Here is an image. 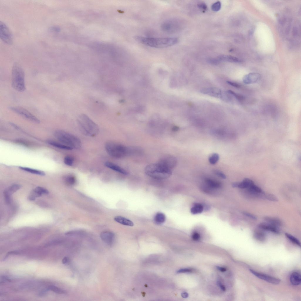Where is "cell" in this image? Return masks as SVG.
<instances>
[{
  "label": "cell",
  "instance_id": "9a60e30c",
  "mask_svg": "<svg viewBox=\"0 0 301 301\" xmlns=\"http://www.w3.org/2000/svg\"><path fill=\"white\" fill-rule=\"evenodd\" d=\"M258 227L261 229L276 234H279L280 233L277 227L267 222L261 223L258 225Z\"/></svg>",
  "mask_w": 301,
  "mask_h": 301
},
{
  "label": "cell",
  "instance_id": "8992f818",
  "mask_svg": "<svg viewBox=\"0 0 301 301\" xmlns=\"http://www.w3.org/2000/svg\"><path fill=\"white\" fill-rule=\"evenodd\" d=\"M107 153L111 157L116 158H124L131 153V149L121 144L110 141L105 145Z\"/></svg>",
  "mask_w": 301,
  "mask_h": 301
},
{
  "label": "cell",
  "instance_id": "1f68e13d",
  "mask_svg": "<svg viewBox=\"0 0 301 301\" xmlns=\"http://www.w3.org/2000/svg\"><path fill=\"white\" fill-rule=\"evenodd\" d=\"M219 155L217 153H214L209 157V161L210 163L212 165H214L217 163L219 160Z\"/></svg>",
  "mask_w": 301,
  "mask_h": 301
},
{
  "label": "cell",
  "instance_id": "44dd1931",
  "mask_svg": "<svg viewBox=\"0 0 301 301\" xmlns=\"http://www.w3.org/2000/svg\"><path fill=\"white\" fill-rule=\"evenodd\" d=\"M33 195L35 198L41 196L43 195H47L48 191L46 189L41 187H38L32 192Z\"/></svg>",
  "mask_w": 301,
  "mask_h": 301
},
{
  "label": "cell",
  "instance_id": "d4e9b609",
  "mask_svg": "<svg viewBox=\"0 0 301 301\" xmlns=\"http://www.w3.org/2000/svg\"><path fill=\"white\" fill-rule=\"evenodd\" d=\"M264 219L267 222L277 227L280 226L282 225L281 221L276 218L266 217H264Z\"/></svg>",
  "mask_w": 301,
  "mask_h": 301
},
{
  "label": "cell",
  "instance_id": "5bb4252c",
  "mask_svg": "<svg viewBox=\"0 0 301 301\" xmlns=\"http://www.w3.org/2000/svg\"><path fill=\"white\" fill-rule=\"evenodd\" d=\"M100 236L104 242L109 245L112 244L115 238L114 234L109 231L102 232L100 234Z\"/></svg>",
  "mask_w": 301,
  "mask_h": 301
},
{
  "label": "cell",
  "instance_id": "b9f144b4",
  "mask_svg": "<svg viewBox=\"0 0 301 301\" xmlns=\"http://www.w3.org/2000/svg\"><path fill=\"white\" fill-rule=\"evenodd\" d=\"M243 214L245 216L253 219L256 220L257 219L255 216L251 214L246 212H243Z\"/></svg>",
  "mask_w": 301,
  "mask_h": 301
},
{
  "label": "cell",
  "instance_id": "7a4b0ae2",
  "mask_svg": "<svg viewBox=\"0 0 301 301\" xmlns=\"http://www.w3.org/2000/svg\"><path fill=\"white\" fill-rule=\"evenodd\" d=\"M77 121L80 130L85 135L94 137L99 133V130L98 126L86 114L80 115Z\"/></svg>",
  "mask_w": 301,
  "mask_h": 301
},
{
  "label": "cell",
  "instance_id": "7bdbcfd3",
  "mask_svg": "<svg viewBox=\"0 0 301 301\" xmlns=\"http://www.w3.org/2000/svg\"><path fill=\"white\" fill-rule=\"evenodd\" d=\"M192 237L194 240L197 241L200 239V236L199 234L195 232L193 234Z\"/></svg>",
  "mask_w": 301,
  "mask_h": 301
},
{
  "label": "cell",
  "instance_id": "603a6c76",
  "mask_svg": "<svg viewBox=\"0 0 301 301\" xmlns=\"http://www.w3.org/2000/svg\"><path fill=\"white\" fill-rule=\"evenodd\" d=\"M47 142V143L50 145L61 149L68 150H70L73 149L70 147L62 143H59L58 142L51 140H48Z\"/></svg>",
  "mask_w": 301,
  "mask_h": 301
},
{
  "label": "cell",
  "instance_id": "ee69618b",
  "mask_svg": "<svg viewBox=\"0 0 301 301\" xmlns=\"http://www.w3.org/2000/svg\"><path fill=\"white\" fill-rule=\"evenodd\" d=\"M227 82L229 84L235 87L239 88L240 87V85L239 84L230 81H227Z\"/></svg>",
  "mask_w": 301,
  "mask_h": 301
},
{
  "label": "cell",
  "instance_id": "f6af8a7d",
  "mask_svg": "<svg viewBox=\"0 0 301 301\" xmlns=\"http://www.w3.org/2000/svg\"><path fill=\"white\" fill-rule=\"evenodd\" d=\"M192 270L188 268H185L181 269L177 271V273H188L192 272Z\"/></svg>",
  "mask_w": 301,
  "mask_h": 301
},
{
  "label": "cell",
  "instance_id": "6da1fadb",
  "mask_svg": "<svg viewBox=\"0 0 301 301\" xmlns=\"http://www.w3.org/2000/svg\"><path fill=\"white\" fill-rule=\"evenodd\" d=\"M137 40L148 46L157 48L168 47L177 44L179 41L176 38H150L136 37Z\"/></svg>",
  "mask_w": 301,
  "mask_h": 301
},
{
  "label": "cell",
  "instance_id": "e575fe53",
  "mask_svg": "<svg viewBox=\"0 0 301 301\" xmlns=\"http://www.w3.org/2000/svg\"><path fill=\"white\" fill-rule=\"evenodd\" d=\"M221 4L220 1H218L213 4L212 6V9L213 11L215 12L219 11L221 8Z\"/></svg>",
  "mask_w": 301,
  "mask_h": 301
},
{
  "label": "cell",
  "instance_id": "52a82bcc",
  "mask_svg": "<svg viewBox=\"0 0 301 301\" xmlns=\"http://www.w3.org/2000/svg\"><path fill=\"white\" fill-rule=\"evenodd\" d=\"M201 92L204 94L221 99L224 101H228L230 99L228 95L226 93L218 88H211L204 89H202Z\"/></svg>",
  "mask_w": 301,
  "mask_h": 301
},
{
  "label": "cell",
  "instance_id": "2e32d148",
  "mask_svg": "<svg viewBox=\"0 0 301 301\" xmlns=\"http://www.w3.org/2000/svg\"><path fill=\"white\" fill-rule=\"evenodd\" d=\"M253 184L254 183L252 180L248 178H246L242 182L234 183L232 185L233 187H234L246 189Z\"/></svg>",
  "mask_w": 301,
  "mask_h": 301
},
{
  "label": "cell",
  "instance_id": "816d5d0a",
  "mask_svg": "<svg viewBox=\"0 0 301 301\" xmlns=\"http://www.w3.org/2000/svg\"><path fill=\"white\" fill-rule=\"evenodd\" d=\"M180 128L177 126H174L172 128V130L173 131L176 132L178 131L179 130Z\"/></svg>",
  "mask_w": 301,
  "mask_h": 301
},
{
  "label": "cell",
  "instance_id": "e0dca14e",
  "mask_svg": "<svg viewBox=\"0 0 301 301\" xmlns=\"http://www.w3.org/2000/svg\"><path fill=\"white\" fill-rule=\"evenodd\" d=\"M217 58L220 62H226L233 63H240L242 61L237 58L231 55H221L218 56Z\"/></svg>",
  "mask_w": 301,
  "mask_h": 301
},
{
  "label": "cell",
  "instance_id": "cb8c5ba5",
  "mask_svg": "<svg viewBox=\"0 0 301 301\" xmlns=\"http://www.w3.org/2000/svg\"><path fill=\"white\" fill-rule=\"evenodd\" d=\"M166 220L165 215L161 212L158 213L155 215L154 221L157 224H161L164 223Z\"/></svg>",
  "mask_w": 301,
  "mask_h": 301
},
{
  "label": "cell",
  "instance_id": "f1b7e54d",
  "mask_svg": "<svg viewBox=\"0 0 301 301\" xmlns=\"http://www.w3.org/2000/svg\"><path fill=\"white\" fill-rule=\"evenodd\" d=\"M286 237L291 242L297 245L300 247H301V243L299 240L296 238L291 234L286 233L285 234Z\"/></svg>",
  "mask_w": 301,
  "mask_h": 301
},
{
  "label": "cell",
  "instance_id": "d590c367",
  "mask_svg": "<svg viewBox=\"0 0 301 301\" xmlns=\"http://www.w3.org/2000/svg\"><path fill=\"white\" fill-rule=\"evenodd\" d=\"M264 199L274 202H277L278 201L277 198L275 196L271 194H265Z\"/></svg>",
  "mask_w": 301,
  "mask_h": 301
},
{
  "label": "cell",
  "instance_id": "4316f807",
  "mask_svg": "<svg viewBox=\"0 0 301 301\" xmlns=\"http://www.w3.org/2000/svg\"><path fill=\"white\" fill-rule=\"evenodd\" d=\"M19 168L23 170L32 174L41 176H45V173L38 170L24 167H20Z\"/></svg>",
  "mask_w": 301,
  "mask_h": 301
},
{
  "label": "cell",
  "instance_id": "f5cc1de1",
  "mask_svg": "<svg viewBox=\"0 0 301 301\" xmlns=\"http://www.w3.org/2000/svg\"><path fill=\"white\" fill-rule=\"evenodd\" d=\"M8 253L9 254H17L18 253H16V252H14V251H11V252H9Z\"/></svg>",
  "mask_w": 301,
  "mask_h": 301
},
{
  "label": "cell",
  "instance_id": "836d02e7",
  "mask_svg": "<svg viewBox=\"0 0 301 301\" xmlns=\"http://www.w3.org/2000/svg\"><path fill=\"white\" fill-rule=\"evenodd\" d=\"M74 162L73 158L70 156H66L64 159L65 164L68 166H72Z\"/></svg>",
  "mask_w": 301,
  "mask_h": 301
},
{
  "label": "cell",
  "instance_id": "d6986e66",
  "mask_svg": "<svg viewBox=\"0 0 301 301\" xmlns=\"http://www.w3.org/2000/svg\"><path fill=\"white\" fill-rule=\"evenodd\" d=\"M290 281L293 285H298L301 283V276L300 273L298 271L292 272L290 276Z\"/></svg>",
  "mask_w": 301,
  "mask_h": 301
},
{
  "label": "cell",
  "instance_id": "60d3db41",
  "mask_svg": "<svg viewBox=\"0 0 301 301\" xmlns=\"http://www.w3.org/2000/svg\"><path fill=\"white\" fill-rule=\"evenodd\" d=\"M208 61L209 63L215 65L217 64L220 62L217 58H209L208 59Z\"/></svg>",
  "mask_w": 301,
  "mask_h": 301
},
{
  "label": "cell",
  "instance_id": "484cf974",
  "mask_svg": "<svg viewBox=\"0 0 301 301\" xmlns=\"http://www.w3.org/2000/svg\"><path fill=\"white\" fill-rule=\"evenodd\" d=\"M205 182L208 186L211 188L217 189L221 186L220 183L211 179H207Z\"/></svg>",
  "mask_w": 301,
  "mask_h": 301
},
{
  "label": "cell",
  "instance_id": "7dc6e473",
  "mask_svg": "<svg viewBox=\"0 0 301 301\" xmlns=\"http://www.w3.org/2000/svg\"><path fill=\"white\" fill-rule=\"evenodd\" d=\"M219 286L220 287L221 289L223 291H225L226 289L225 286L219 281H218L217 282Z\"/></svg>",
  "mask_w": 301,
  "mask_h": 301
},
{
  "label": "cell",
  "instance_id": "83f0119b",
  "mask_svg": "<svg viewBox=\"0 0 301 301\" xmlns=\"http://www.w3.org/2000/svg\"><path fill=\"white\" fill-rule=\"evenodd\" d=\"M203 206L199 204H195L191 209V213L194 214L201 213L203 211Z\"/></svg>",
  "mask_w": 301,
  "mask_h": 301
},
{
  "label": "cell",
  "instance_id": "4fadbf2b",
  "mask_svg": "<svg viewBox=\"0 0 301 301\" xmlns=\"http://www.w3.org/2000/svg\"><path fill=\"white\" fill-rule=\"evenodd\" d=\"M261 75L257 73H251L245 75L243 78V82L246 84H253L260 79Z\"/></svg>",
  "mask_w": 301,
  "mask_h": 301
},
{
  "label": "cell",
  "instance_id": "d6a6232c",
  "mask_svg": "<svg viewBox=\"0 0 301 301\" xmlns=\"http://www.w3.org/2000/svg\"><path fill=\"white\" fill-rule=\"evenodd\" d=\"M21 187V186L19 185H14L10 187L8 190H6L8 193L11 195L19 190Z\"/></svg>",
  "mask_w": 301,
  "mask_h": 301
},
{
  "label": "cell",
  "instance_id": "ffe728a7",
  "mask_svg": "<svg viewBox=\"0 0 301 301\" xmlns=\"http://www.w3.org/2000/svg\"><path fill=\"white\" fill-rule=\"evenodd\" d=\"M114 219L116 222L124 225L129 226H133L134 225V224L132 221L123 217L116 216Z\"/></svg>",
  "mask_w": 301,
  "mask_h": 301
},
{
  "label": "cell",
  "instance_id": "f907efd6",
  "mask_svg": "<svg viewBox=\"0 0 301 301\" xmlns=\"http://www.w3.org/2000/svg\"><path fill=\"white\" fill-rule=\"evenodd\" d=\"M217 268L219 270L222 272H225L226 270V268H224L218 266Z\"/></svg>",
  "mask_w": 301,
  "mask_h": 301
},
{
  "label": "cell",
  "instance_id": "4dcf8cb0",
  "mask_svg": "<svg viewBox=\"0 0 301 301\" xmlns=\"http://www.w3.org/2000/svg\"><path fill=\"white\" fill-rule=\"evenodd\" d=\"M47 289L48 290H51L58 294H64L66 292L65 290L53 285L50 286Z\"/></svg>",
  "mask_w": 301,
  "mask_h": 301
},
{
  "label": "cell",
  "instance_id": "5b68a950",
  "mask_svg": "<svg viewBox=\"0 0 301 301\" xmlns=\"http://www.w3.org/2000/svg\"><path fill=\"white\" fill-rule=\"evenodd\" d=\"M55 135L57 139L62 143L69 146L73 149H79L82 146L80 140L76 136L69 133L61 130L56 131Z\"/></svg>",
  "mask_w": 301,
  "mask_h": 301
},
{
  "label": "cell",
  "instance_id": "7c38bea8",
  "mask_svg": "<svg viewBox=\"0 0 301 301\" xmlns=\"http://www.w3.org/2000/svg\"><path fill=\"white\" fill-rule=\"evenodd\" d=\"M250 271L255 276L260 279L264 280L270 283L277 285L279 284L280 280L279 279L267 275L266 274L256 272L254 270L250 269Z\"/></svg>",
  "mask_w": 301,
  "mask_h": 301
},
{
  "label": "cell",
  "instance_id": "8fae6325",
  "mask_svg": "<svg viewBox=\"0 0 301 301\" xmlns=\"http://www.w3.org/2000/svg\"><path fill=\"white\" fill-rule=\"evenodd\" d=\"M158 163L167 169L172 171L177 165V160L176 158L173 156L166 155L162 158Z\"/></svg>",
  "mask_w": 301,
  "mask_h": 301
},
{
  "label": "cell",
  "instance_id": "681fc988",
  "mask_svg": "<svg viewBox=\"0 0 301 301\" xmlns=\"http://www.w3.org/2000/svg\"><path fill=\"white\" fill-rule=\"evenodd\" d=\"M182 297L184 298H186L189 296L188 294L186 292H184L182 294Z\"/></svg>",
  "mask_w": 301,
  "mask_h": 301
},
{
  "label": "cell",
  "instance_id": "f35d334b",
  "mask_svg": "<svg viewBox=\"0 0 301 301\" xmlns=\"http://www.w3.org/2000/svg\"><path fill=\"white\" fill-rule=\"evenodd\" d=\"M10 195L7 191L5 190L4 192V195L6 202L8 203H9L11 202Z\"/></svg>",
  "mask_w": 301,
  "mask_h": 301
},
{
  "label": "cell",
  "instance_id": "3957f363",
  "mask_svg": "<svg viewBox=\"0 0 301 301\" xmlns=\"http://www.w3.org/2000/svg\"><path fill=\"white\" fill-rule=\"evenodd\" d=\"M25 73L20 65L14 64L12 72V85L14 89L19 92H23L26 89Z\"/></svg>",
  "mask_w": 301,
  "mask_h": 301
},
{
  "label": "cell",
  "instance_id": "ac0fdd59",
  "mask_svg": "<svg viewBox=\"0 0 301 301\" xmlns=\"http://www.w3.org/2000/svg\"><path fill=\"white\" fill-rule=\"evenodd\" d=\"M104 165L107 168L115 172L124 175L128 174L127 172L119 166L110 162H106Z\"/></svg>",
  "mask_w": 301,
  "mask_h": 301
},
{
  "label": "cell",
  "instance_id": "8d00e7d4",
  "mask_svg": "<svg viewBox=\"0 0 301 301\" xmlns=\"http://www.w3.org/2000/svg\"><path fill=\"white\" fill-rule=\"evenodd\" d=\"M227 92L230 94L234 96L237 100H243L244 98V97L243 96L237 94L231 90H229L227 91Z\"/></svg>",
  "mask_w": 301,
  "mask_h": 301
},
{
  "label": "cell",
  "instance_id": "7402d4cb",
  "mask_svg": "<svg viewBox=\"0 0 301 301\" xmlns=\"http://www.w3.org/2000/svg\"><path fill=\"white\" fill-rule=\"evenodd\" d=\"M253 237L256 240L261 242L265 241L266 239V234L260 230H256L253 234Z\"/></svg>",
  "mask_w": 301,
  "mask_h": 301
},
{
  "label": "cell",
  "instance_id": "74e56055",
  "mask_svg": "<svg viewBox=\"0 0 301 301\" xmlns=\"http://www.w3.org/2000/svg\"><path fill=\"white\" fill-rule=\"evenodd\" d=\"M214 173L217 176L222 179H225L226 178L225 175L222 172L219 170H215L214 171Z\"/></svg>",
  "mask_w": 301,
  "mask_h": 301
},
{
  "label": "cell",
  "instance_id": "f546056e",
  "mask_svg": "<svg viewBox=\"0 0 301 301\" xmlns=\"http://www.w3.org/2000/svg\"><path fill=\"white\" fill-rule=\"evenodd\" d=\"M66 183L70 185H73L76 182L75 177L72 175H68L66 176L65 179Z\"/></svg>",
  "mask_w": 301,
  "mask_h": 301
},
{
  "label": "cell",
  "instance_id": "30bf717a",
  "mask_svg": "<svg viewBox=\"0 0 301 301\" xmlns=\"http://www.w3.org/2000/svg\"><path fill=\"white\" fill-rule=\"evenodd\" d=\"M179 26L178 21L175 19H170L164 22L161 25V28L164 32L172 34L177 31Z\"/></svg>",
  "mask_w": 301,
  "mask_h": 301
},
{
  "label": "cell",
  "instance_id": "c3c4849f",
  "mask_svg": "<svg viewBox=\"0 0 301 301\" xmlns=\"http://www.w3.org/2000/svg\"><path fill=\"white\" fill-rule=\"evenodd\" d=\"M69 261V258L67 257L64 258L62 260V262L63 264H65L67 263Z\"/></svg>",
  "mask_w": 301,
  "mask_h": 301
},
{
  "label": "cell",
  "instance_id": "ba28073f",
  "mask_svg": "<svg viewBox=\"0 0 301 301\" xmlns=\"http://www.w3.org/2000/svg\"><path fill=\"white\" fill-rule=\"evenodd\" d=\"M0 37L5 43L12 44L13 39L11 33L7 25L4 22H0Z\"/></svg>",
  "mask_w": 301,
  "mask_h": 301
},
{
  "label": "cell",
  "instance_id": "9c48e42d",
  "mask_svg": "<svg viewBox=\"0 0 301 301\" xmlns=\"http://www.w3.org/2000/svg\"><path fill=\"white\" fill-rule=\"evenodd\" d=\"M11 110L25 118L35 123H39L40 121L26 109L21 107H10Z\"/></svg>",
  "mask_w": 301,
  "mask_h": 301
},
{
  "label": "cell",
  "instance_id": "ab89813d",
  "mask_svg": "<svg viewBox=\"0 0 301 301\" xmlns=\"http://www.w3.org/2000/svg\"><path fill=\"white\" fill-rule=\"evenodd\" d=\"M198 7L200 9L204 11H206L207 10V5L204 3H201L198 4Z\"/></svg>",
  "mask_w": 301,
  "mask_h": 301
},
{
  "label": "cell",
  "instance_id": "bcb514c9",
  "mask_svg": "<svg viewBox=\"0 0 301 301\" xmlns=\"http://www.w3.org/2000/svg\"><path fill=\"white\" fill-rule=\"evenodd\" d=\"M10 280L7 277L2 276L1 278V282L3 283L6 281H10Z\"/></svg>",
  "mask_w": 301,
  "mask_h": 301
},
{
  "label": "cell",
  "instance_id": "277c9868",
  "mask_svg": "<svg viewBox=\"0 0 301 301\" xmlns=\"http://www.w3.org/2000/svg\"><path fill=\"white\" fill-rule=\"evenodd\" d=\"M145 172L148 176L153 178L162 180L169 177L172 171L164 167L159 163L148 165L145 168Z\"/></svg>",
  "mask_w": 301,
  "mask_h": 301
}]
</instances>
